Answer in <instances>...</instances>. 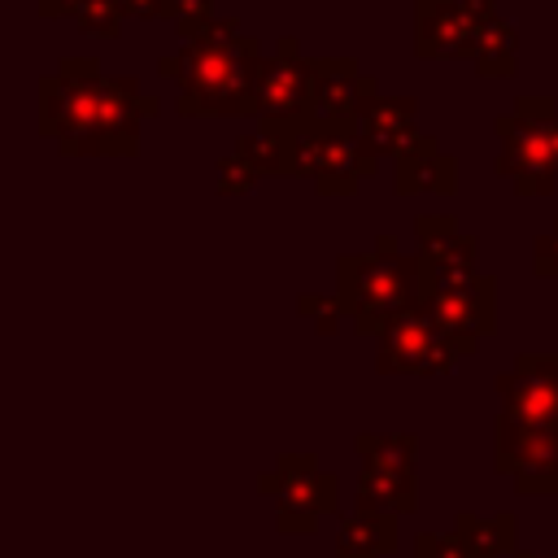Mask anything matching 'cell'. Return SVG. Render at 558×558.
<instances>
[{
	"mask_svg": "<svg viewBox=\"0 0 558 558\" xmlns=\"http://www.w3.org/2000/svg\"><path fill=\"white\" fill-rule=\"evenodd\" d=\"M397 545V514L357 510L336 532V558H384Z\"/></svg>",
	"mask_w": 558,
	"mask_h": 558,
	"instance_id": "obj_17",
	"label": "cell"
},
{
	"mask_svg": "<svg viewBox=\"0 0 558 558\" xmlns=\"http://www.w3.org/2000/svg\"><path fill=\"white\" fill-rule=\"evenodd\" d=\"M514 52H519V35L506 17H488L480 39H475V74L480 78H510L514 74Z\"/></svg>",
	"mask_w": 558,
	"mask_h": 558,
	"instance_id": "obj_18",
	"label": "cell"
},
{
	"mask_svg": "<svg viewBox=\"0 0 558 558\" xmlns=\"http://www.w3.org/2000/svg\"><path fill=\"white\" fill-rule=\"evenodd\" d=\"M362 453V475H357V510L375 514H405L414 510V436L392 432L357 436Z\"/></svg>",
	"mask_w": 558,
	"mask_h": 558,
	"instance_id": "obj_6",
	"label": "cell"
},
{
	"mask_svg": "<svg viewBox=\"0 0 558 558\" xmlns=\"http://www.w3.org/2000/svg\"><path fill=\"white\" fill-rule=\"evenodd\" d=\"M501 414L532 427H558V353H527L497 375Z\"/></svg>",
	"mask_w": 558,
	"mask_h": 558,
	"instance_id": "obj_10",
	"label": "cell"
},
{
	"mask_svg": "<svg viewBox=\"0 0 558 558\" xmlns=\"http://www.w3.org/2000/svg\"><path fill=\"white\" fill-rule=\"evenodd\" d=\"M475 349H466L462 340L445 336L427 310H414L405 318H397L384 336H379V353L375 366L379 375H445L453 371L458 357H466Z\"/></svg>",
	"mask_w": 558,
	"mask_h": 558,
	"instance_id": "obj_7",
	"label": "cell"
},
{
	"mask_svg": "<svg viewBox=\"0 0 558 558\" xmlns=\"http://www.w3.org/2000/svg\"><path fill=\"white\" fill-rule=\"evenodd\" d=\"M436 275L423 257L397 253H344L336 257V296L362 336H384L397 318L427 310L436 296Z\"/></svg>",
	"mask_w": 558,
	"mask_h": 558,
	"instance_id": "obj_3",
	"label": "cell"
},
{
	"mask_svg": "<svg viewBox=\"0 0 558 558\" xmlns=\"http://www.w3.org/2000/svg\"><path fill=\"white\" fill-rule=\"evenodd\" d=\"M262 488L275 493L279 532H314L318 514L336 510V475L318 471L310 453L279 458L275 475H262Z\"/></svg>",
	"mask_w": 558,
	"mask_h": 558,
	"instance_id": "obj_8",
	"label": "cell"
},
{
	"mask_svg": "<svg viewBox=\"0 0 558 558\" xmlns=\"http://www.w3.org/2000/svg\"><path fill=\"white\" fill-rule=\"evenodd\" d=\"M379 96L375 78L357 70L353 57H314V78H310V100L318 118H353L362 100Z\"/></svg>",
	"mask_w": 558,
	"mask_h": 558,
	"instance_id": "obj_14",
	"label": "cell"
},
{
	"mask_svg": "<svg viewBox=\"0 0 558 558\" xmlns=\"http://www.w3.org/2000/svg\"><path fill=\"white\" fill-rule=\"evenodd\" d=\"M497 471L523 493H558V427H532L497 414Z\"/></svg>",
	"mask_w": 558,
	"mask_h": 558,
	"instance_id": "obj_9",
	"label": "cell"
},
{
	"mask_svg": "<svg viewBox=\"0 0 558 558\" xmlns=\"http://www.w3.org/2000/svg\"><path fill=\"white\" fill-rule=\"evenodd\" d=\"M453 527H458L462 545H466L475 558H497V554L514 549V514H493V519L458 514Z\"/></svg>",
	"mask_w": 558,
	"mask_h": 558,
	"instance_id": "obj_19",
	"label": "cell"
},
{
	"mask_svg": "<svg viewBox=\"0 0 558 558\" xmlns=\"http://www.w3.org/2000/svg\"><path fill=\"white\" fill-rule=\"evenodd\" d=\"M488 17L497 13H480L458 0H414V52L427 61L475 57V39Z\"/></svg>",
	"mask_w": 558,
	"mask_h": 558,
	"instance_id": "obj_11",
	"label": "cell"
},
{
	"mask_svg": "<svg viewBox=\"0 0 558 558\" xmlns=\"http://www.w3.org/2000/svg\"><path fill=\"white\" fill-rule=\"evenodd\" d=\"M296 310H301L323 336H336V331L344 327V318H349L344 305H340V296H310V292H305V296L296 301Z\"/></svg>",
	"mask_w": 558,
	"mask_h": 558,
	"instance_id": "obj_23",
	"label": "cell"
},
{
	"mask_svg": "<svg viewBox=\"0 0 558 558\" xmlns=\"http://www.w3.org/2000/svg\"><path fill=\"white\" fill-rule=\"evenodd\" d=\"M235 153H240L262 179H266V174H292V179H296V140L283 144V140H270V135L253 131V135H240Z\"/></svg>",
	"mask_w": 558,
	"mask_h": 558,
	"instance_id": "obj_20",
	"label": "cell"
},
{
	"mask_svg": "<svg viewBox=\"0 0 558 558\" xmlns=\"http://www.w3.org/2000/svg\"><path fill=\"white\" fill-rule=\"evenodd\" d=\"M262 44L240 31L235 17H214L196 39H183L174 57H161V74L179 83L183 118H244L257 109L262 78Z\"/></svg>",
	"mask_w": 558,
	"mask_h": 558,
	"instance_id": "obj_2",
	"label": "cell"
},
{
	"mask_svg": "<svg viewBox=\"0 0 558 558\" xmlns=\"http://www.w3.org/2000/svg\"><path fill=\"white\" fill-rule=\"evenodd\" d=\"M427 314L445 336L475 349L480 336H493V327H497V283H493V275H475V279L453 283V288H436V296L427 301Z\"/></svg>",
	"mask_w": 558,
	"mask_h": 558,
	"instance_id": "obj_12",
	"label": "cell"
},
{
	"mask_svg": "<svg viewBox=\"0 0 558 558\" xmlns=\"http://www.w3.org/2000/svg\"><path fill=\"white\" fill-rule=\"evenodd\" d=\"M174 26L183 39H196L205 26H214V0H174Z\"/></svg>",
	"mask_w": 558,
	"mask_h": 558,
	"instance_id": "obj_24",
	"label": "cell"
},
{
	"mask_svg": "<svg viewBox=\"0 0 558 558\" xmlns=\"http://www.w3.org/2000/svg\"><path fill=\"white\" fill-rule=\"evenodd\" d=\"M122 17H174V0H118Z\"/></svg>",
	"mask_w": 558,
	"mask_h": 558,
	"instance_id": "obj_27",
	"label": "cell"
},
{
	"mask_svg": "<svg viewBox=\"0 0 558 558\" xmlns=\"http://www.w3.org/2000/svg\"><path fill=\"white\" fill-rule=\"evenodd\" d=\"M379 170V153L362 140L353 118H314L296 135V179H314L323 196H353Z\"/></svg>",
	"mask_w": 558,
	"mask_h": 558,
	"instance_id": "obj_4",
	"label": "cell"
},
{
	"mask_svg": "<svg viewBox=\"0 0 558 558\" xmlns=\"http://www.w3.org/2000/svg\"><path fill=\"white\" fill-rule=\"evenodd\" d=\"M74 22H78L87 35L118 39L126 17H122V4H118V0H74Z\"/></svg>",
	"mask_w": 558,
	"mask_h": 558,
	"instance_id": "obj_21",
	"label": "cell"
},
{
	"mask_svg": "<svg viewBox=\"0 0 558 558\" xmlns=\"http://www.w3.org/2000/svg\"><path fill=\"white\" fill-rule=\"evenodd\" d=\"M532 266H536V275H558V222H554L549 235H536V244H532Z\"/></svg>",
	"mask_w": 558,
	"mask_h": 558,
	"instance_id": "obj_26",
	"label": "cell"
},
{
	"mask_svg": "<svg viewBox=\"0 0 558 558\" xmlns=\"http://www.w3.org/2000/svg\"><path fill=\"white\" fill-rule=\"evenodd\" d=\"M310 78H314V61L301 57L296 39H283L266 61H262V78H257V118H262V135L292 144L318 113L310 100Z\"/></svg>",
	"mask_w": 558,
	"mask_h": 558,
	"instance_id": "obj_5",
	"label": "cell"
},
{
	"mask_svg": "<svg viewBox=\"0 0 558 558\" xmlns=\"http://www.w3.org/2000/svg\"><path fill=\"white\" fill-rule=\"evenodd\" d=\"M44 17H74V0H39Z\"/></svg>",
	"mask_w": 558,
	"mask_h": 558,
	"instance_id": "obj_28",
	"label": "cell"
},
{
	"mask_svg": "<svg viewBox=\"0 0 558 558\" xmlns=\"http://www.w3.org/2000/svg\"><path fill=\"white\" fill-rule=\"evenodd\" d=\"M458 4H471V9H480V13H493V0H458Z\"/></svg>",
	"mask_w": 558,
	"mask_h": 558,
	"instance_id": "obj_30",
	"label": "cell"
},
{
	"mask_svg": "<svg viewBox=\"0 0 558 558\" xmlns=\"http://www.w3.org/2000/svg\"><path fill=\"white\" fill-rule=\"evenodd\" d=\"M414 235H418V257L432 266L436 283L440 288H453V283H466L475 279V262H480V248L471 235L458 231V222L449 214H423L414 218Z\"/></svg>",
	"mask_w": 558,
	"mask_h": 558,
	"instance_id": "obj_13",
	"label": "cell"
},
{
	"mask_svg": "<svg viewBox=\"0 0 558 558\" xmlns=\"http://www.w3.org/2000/svg\"><path fill=\"white\" fill-rule=\"evenodd\" d=\"M397 196H414V192H436V196H449L458 192V161L449 153H440V144L432 135H414L397 157Z\"/></svg>",
	"mask_w": 558,
	"mask_h": 558,
	"instance_id": "obj_15",
	"label": "cell"
},
{
	"mask_svg": "<svg viewBox=\"0 0 558 558\" xmlns=\"http://www.w3.org/2000/svg\"><path fill=\"white\" fill-rule=\"evenodd\" d=\"M257 179H262V174H257L240 153H227V157H218V166H214V187H218V196H240V192H248Z\"/></svg>",
	"mask_w": 558,
	"mask_h": 558,
	"instance_id": "obj_22",
	"label": "cell"
},
{
	"mask_svg": "<svg viewBox=\"0 0 558 558\" xmlns=\"http://www.w3.org/2000/svg\"><path fill=\"white\" fill-rule=\"evenodd\" d=\"M545 135H549V148H554V161H558V118L545 126Z\"/></svg>",
	"mask_w": 558,
	"mask_h": 558,
	"instance_id": "obj_29",
	"label": "cell"
},
{
	"mask_svg": "<svg viewBox=\"0 0 558 558\" xmlns=\"http://www.w3.org/2000/svg\"><path fill=\"white\" fill-rule=\"evenodd\" d=\"M414 118H418V105L410 96H371L357 105L353 113V126L362 131V140L384 157H397L410 140H414Z\"/></svg>",
	"mask_w": 558,
	"mask_h": 558,
	"instance_id": "obj_16",
	"label": "cell"
},
{
	"mask_svg": "<svg viewBox=\"0 0 558 558\" xmlns=\"http://www.w3.org/2000/svg\"><path fill=\"white\" fill-rule=\"evenodd\" d=\"M157 113L135 78L100 74L96 57H65L57 74L39 78V131L61 153H135L140 122Z\"/></svg>",
	"mask_w": 558,
	"mask_h": 558,
	"instance_id": "obj_1",
	"label": "cell"
},
{
	"mask_svg": "<svg viewBox=\"0 0 558 558\" xmlns=\"http://www.w3.org/2000/svg\"><path fill=\"white\" fill-rule=\"evenodd\" d=\"M414 558H475V554L462 545V536H458V532H453V536L423 532V536H418V545H414Z\"/></svg>",
	"mask_w": 558,
	"mask_h": 558,
	"instance_id": "obj_25",
	"label": "cell"
},
{
	"mask_svg": "<svg viewBox=\"0 0 558 558\" xmlns=\"http://www.w3.org/2000/svg\"><path fill=\"white\" fill-rule=\"evenodd\" d=\"M519 558H541V554H519ZM554 558H558V554H554Z\"/></svg>",
	"mask_w": 558,
	"mask_h": 558,
	"instance_id": "obj_31",
	"label": "cell"
}]
</instances>
